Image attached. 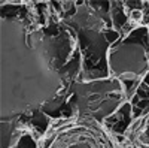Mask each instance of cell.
Masks as SVG:
<instances>
[{
    "label": "cell",
    "instance_id": "cell-1",
    "mask_svg": "<svg viewBox=\"0 0 149 148\" xmlns=\"http://www.w3.org/2000/svg\"><path fill=\"white\" fill-rule=\"evenodd\" d=\"M106 36H107V39H109V41H115V39L118 38V33H115V32H107Z\"/></svg>",
    "mask_w": 149,
    "mask_h": 148
}]
</instances>
